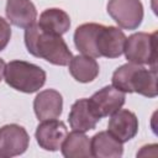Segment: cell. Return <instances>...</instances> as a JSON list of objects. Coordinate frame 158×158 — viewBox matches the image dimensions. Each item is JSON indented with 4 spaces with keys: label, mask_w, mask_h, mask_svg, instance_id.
I'll list each match as a JSON object with an SVG mask.
<instances>
[{
    "label": "cell",
    "mask_w": 158,
    "mask_h": 158,
    "mask_svg": "<svg viewBox=\"0 0 158 158\" xmlns=\"http://www.w3.org/2000/svg\"><path fill=\"white\" fill-rule=\"evenodd\" d=\"M5 68H6V64H5V62L0 58V81L4 79V75H5Z\"/></svg>",
    "instance_id": "44dd1931"
},
{
    "label": "cell",
    "mask_w": 158,
    "mask_h": 158,
    "mask_svg": "<svg viewBox=\"0 0 158 158\" xmlns=\"http://www.w3.org/2000/svg\"><path fill=\"white\" fill-rule=\"evenodd\" d=\"M33 110L41 121L58 118L63 110V98L54 89L42 90L33 100Z\"/></svg>",
    "instance_id": "30bf717a"
},
{
    "label": "cell",
    "mask_w": 158,
    "mask_h": 158,
    "mask_svg": "<svg viewBox=\"0 0 158 158\" xmlns=\"http://www.w3.org/2000/svg\"><path fill=\"white\" fill-rule=\"evenodd\" d=\"M138 65H141V64L130 62V63H126V64H122L121 67H118L112 74V79H111L112 85L115 88H117L118 90L123 91L125 94L132 93L130 81H131V77H132L133 72L138 68Z\"/></svg>",
    "instance_id": "d6986e66"
},
{
    "label": "cell",
    "mask_w": 158,
    "mask_h": 158,
    "mask_svg": "<svg viewBox=\"0 0 158 158\" xmlns=\"http://www.w3.org/2000/svg\"><path fill=\"white\" fill-rule=\"evenodd\" d=\"M107 14L125 30H136L143 20V5L141 0H109Z\"/></svg>",
    "instance_id": "277c9868"
},
{
    "label": "cell",
    "mask_w": 158,
    "mask_h": 158,
    "mask_svg": "<svg viewBox=\"0 0 158 158\" xmlns=\"http://www.w3.org/2000/svg\"><path fill=\"white\" fill-rule=\"evenodd\" d=\"M46 72L30 62L15 59L6 64L4 79L12 89L32 94L38 91L46 83Z\"/></svg>",
    "instance_id": "7a4b0ae2"
},
{
    "label": "cell",
    "mask_w": 158,
    "mask_h": 158,
    "mask_svg": "<svg viewBox=\"0 0 158 158\" xmlns=\"http://www.w3.org/2000/svg\"><path fill=\"white\" fill-rule=\"evenodd\" d=\"M5 12L10 23L20 28H27L37 20V10L31 0H7Z\"/></svg>",
    "instance_id": "8fae6325"
},
{
    "label": "cell",
    "mask_w": 158,
    "mask_h": 158,
    "mask_svg": "<svg viewBox=\"0 0 158 158\" xmlns=\"http://www.w3.org/2000/svg\"><path fill=\"white\" fill-rule=\"evenodd\" d=\"M37 25L46 32L62 36L70 27V17L64 10L58 7H51L46 9L40 15Z\"/></svg>",
    "instance_id": "2e32d148"
},
{
    "label": "cell",
    "mask_w": 158,
    "mask_h": 158,
    "mask_svg": "<svg viewBox=\"0 0 158 158\" xmlns=\"http://www.w3.org/2000/svg\"><path fill=\"white\" fill-rule=\"evenodd\" d=\"M131 90L146 98H156L158 94L157 90V70L156 68L146 69L142 65L133 72L131 77Z\"/></svg>",
    "instance_id": "9a60e30c"
},
{
    "label": "cell",
    "mask_w": 158,
    "mask_h": 158,
    "mask_svg": "<svg viewBox=\"0 0 158 158\" xmlns=\"http://www.w3.org/2000/svg\"><path fill=\"white\" fill-rule=\"evenodd\" d=\"M11 38V27L10 23L0 16V52L6 48Z\"/></svg>",
    "instance_id": "ffe728a7"
},
{
    "label": "cell",
    "mask_w": 158,
    "mask_h": 158,
    "mask_svg": "<svg viewBox=\"0 0 158 158\" xmlns=\"http://www.w3.org/2000/svg\"><path fill=\"white\" fill-rule=\"evenodd\" d=\"M100 118L93 112L89 105V100L85 98L77 100L72 105L68 116V121L73 131H79V132H86L94 130Z\"/></svg>",
    "instance_id": "7c38bea8"
},
{
    "label": "cell",
    "mask_w": 158,
    "mask_h": 158,
    "mask_svg": "<svg viewBox=\"0 0 158 158\" xmlns=\"http://www.w3.org/2000/svg\"><path fill=\"white\" fill-rule=\"evenodd\" d=\"M107 131L121 143L128 142L138 132V118L132 111L120 109L111 115Z\"/></svg>",
    "instance_id": "9c48e42d"
},
{
    "label": "cell",
    "mask_w": 158,
    "mask_h": 158,
    "mask_svg": "<svg viewBox=\"0 0 158 158\" xmlns=\"http://www.w3.org/2000/svg\"><path fill=\"white\" fill-rule=\"evenodd\" d=\"M28 143L30 136L22 126L10 123L0 127V158H10L25 153Z\"/></svg>",
    "instance_id": "5b68a950"
},
{
    "label": "cell",
    "mask_w": 158,
    "mask_h": 158,
    "mask_svg": "<svg viewBox=\"0 0 158 158\" xmlns=\"http://www.w3.org/2000/svg\"><path fill=\"white\" fill-rule=\"evenodd\" d=\"M25 44L28 53L54 65H68L73 57L62 36L46 32L37 23L25 28Z\"/></svg>",
    "instance_id": "6da1fadb"
},
{
    "label": "cell",
    "mask_w": 158,
    "mask_h": 158,
    "mask_svg": "<svg viewBox=\"0 0 158 158\" xmlns=\"http://www.w3.org/2000/svg\"><path fill=\"white\" fill-rule=\"evenodd\" d=\"M157 33L147 32H136L126 38L123 53L126 59L136 64H148L152 68H156L157 59V44H156Z\"/></svg>",
    "instance_id": "3957f363"
},
{
    "label": "cell",
    "mask_w": 158,
    "mask_h": 158,
    "mask_svg": "<svg viewBox=\"0 0 158 158\" xmlns=\"http://www.w3.org/2000/svg\"><path fill=\"white\" fill-rule=\"evenodd\" d=\"M126 35L115 26L101 25L96 35V51L100 57L118 58L123 53Z\"/></svg>",
    "instance_id": "52a82bcc"
},
{
    "label": "cell",
    "mask_w": 158,
    "mask_h": 158,
    "mask_svg": "<svg viewBox=\"0 0 158 158\" xmlns=\"http://www.w3.org/2000/svg\"><path fill=\"white\" fill-rule=\"evenodd\" d=\"M91 156L96 158H117L123 153L122 143L109 131H101L90 139Z\"/></svg>",
    "instance_id": "4fadbf2b"
},
{
    "label": "cell",
    "mask_w": 158,
    "mask_h": 158,
    "mask_svg": "<svg viewBox=\"0 0 158 158\" xmlns=\"http://www.w3.org/2000/svg\"><path fill=\"white\" fill-rule=\"evenodd\" d=\"M69 73L79 83H90L99 75V64L93 57L78 54L69 62Z\"/></svg>",
    "instance_id": "e0dca14e"
},
{
    "label": "cell",
    "mask_w": 158,
    "mask_h": 158,
    "mask_svg": "<svg viewBox=\"0 0 158 158\" xmlns=\"http://www.w3.org/2000/svg\"><path fill=\"white\" fill-rule=\"evenodd\" d=\"M100 23L88 22L78 26L74 32V44L79 52L84 56L93 58L100 57L96 51V35L100 28Z\"/></svg>",
    "instance_id": "5bb4252c"
},
{
    "label": "cell",
    "mask_w": 158,
    "mask_h": 158,
    "mask_svg": "<svg viewBox=\"0 0 158 158\" xmlns=\"http://www.w3.org/2000/svg\"><path fill=\"white\" fill-rule=\"evenodd\" d=\"M68 133L67 126L63 121L57 118L42 121L35 132L38 146L49 152H56L62 147V143Z\"/></svg>",
    "instance_id": "ba28073f"
},
{
    "label": "cell",
    "mask_w": 158,
    "mask_h": 158,
    "mask_svg": "<svg viewBox=\"0 0 158 158\" xmlns=\"http://www.w3.org/2000/svg\"><path fill=\"white\" fill-rule=\"evenodd\" d=\"M62 154L65 158H83V157H91V148H90V138L79 131H73L67 133L62 147Z\"/></svg>",
    "instance_id": "ac0fdd59"
},
{
    "label": "cell",
    "mask_w": 158,
    "mask_h": 158,
    "mask_svg": "<svg viewBox=\"0 0 158 158\" xmlns=\"http://www.w3.org/2000/svg\"><path fill=\"white\" fill-rule=\"evenodd\" d=\"M125 93L115 88L114 85L104 86L93 94L89 100V105L93 112L99 117L111 116L114 112L120 110L125 104Z\"/></svg>",
    "instance_id": "8992f818"
}]
</instances>
